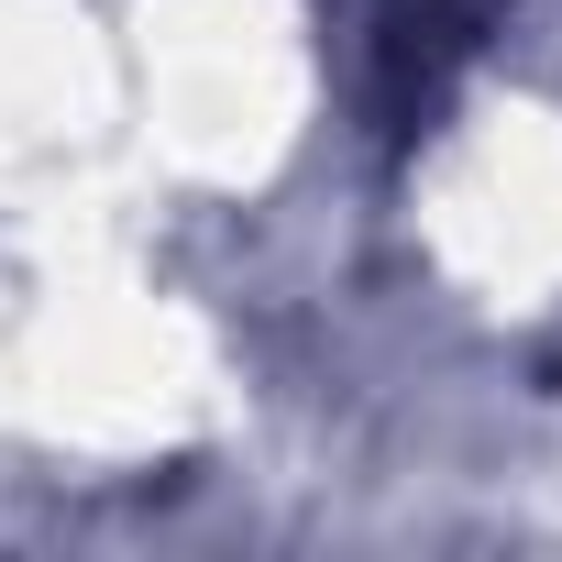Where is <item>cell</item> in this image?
Returning <instances> with one entry per match:
<instances>
[{"instance_id":"1","label":"cell","mask_w":562,"mask_h":562,"mask_svg":"<svg viewBox=\"0 0 562 562\" xmlns=\"http://www.w3.org/2000/svg\"><path fill=\"white\" fill-rule=\"evenodd\" d=\"M485 12H496V0H397V12L375 23V100H386L397 122L430 111L441 78L485 45Z\"/></svg>"}]
</instances>
